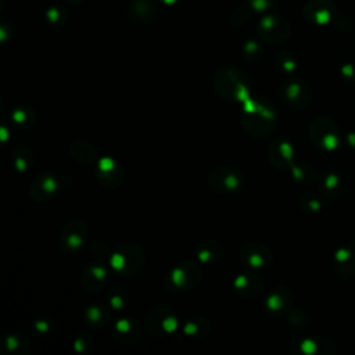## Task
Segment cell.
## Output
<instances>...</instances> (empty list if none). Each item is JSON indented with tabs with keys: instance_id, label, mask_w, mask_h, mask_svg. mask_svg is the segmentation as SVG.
I'll return each mask as SVG.
<instances>
[{
	"instance_id": "10",
	"label": "cell",
	"mask_w": 355,
	"mask_h": 355,
	"mask_svg": "<svg viewBox=\"0 0 355 355\" xmlns=\"http://www.w3.org/2000/svg\"><path fill=\"white\" fill-rule=\"evenodd\" d=\"M83 279H89V284H86L85 287H89L87 290H98L103 283L107 280V275L103 266H96V265H90L86 272L83 273Z\"/></svg>"
},
{
	"instance_id": "6",
	"label": "cell",
	"mask_w": 355,
	"mask_h": 355,
	"mask_svg": "<svg viewBox=\"0 0 355 355\" xmlns=\"http://www.w3.org/2000/svg\"><path fill=\"white\" fill-rule=\"evenodd\" d=\"M241 259L250 266L261 268L265 263H269L270 251L268 250V247H263L261 244H248L241 250Z\"/></svg>"
},
{
	"instance_id": "5",
	"label": "cell",
	"mask_w": 355,
	"mask_h": 355,
	"mask_svg": "<svg viewBox=\"0 0 355 355\" xmlns=\"http://www.w3.org/2000/svg\"><path fill=\"white\" fill-rule=\"evenodd\" d=\"M211 184L216 190L223 191H234L241 187L243 184V176L232 168H218L212 172L209 176Z\"/></svg>"
},
{
	"instance_id": "1",
	"label": "cell",
	"mask_w": 355,
	"mask_h": 355,
	"mask_svg": "<svg viewBox=\"0 0 355 355\" xmlns=\"http://www.w3.org/2000/svg\"><path fill=\"white\" fill-rule=\"evenodd\" d=\"M257 33L261 39L269 43H279L288 39L291 33V26L284 17L269 14L259 19Z\"/></svg>"
},
{
	"instance_id": "9",
	"label": "cell",
	"mask_w": 355,
	"mask_h": 355,
	"mask_svg": "<svg viewBox=\"0 0 355 355\" xmlns=\"http://www.w3.org/2000/svg\"><path fill=\"white\" fill-rule=\"evenodd\" d=\"M76 227V220L72 222L62 233V244L67 245V248H78L82 245L85 233H86V225L80 222L78 230Z\"/></svg>"
},
{
	"instance_id": "16",
	"label": "cell",
	"mask_w": 355,
	"mask_h": 355,
	"mask_svg": "<svg viewBox=\"0 0 355 355\" xmlns=\"http://www.w3.org/2000/svg\"><path fill=\"white\" fill-rule=\"evenodd\" d=\"M179 0H161V3L166 4V6H175Z\"/></svg>"
},
{
	"instance_id": "4",
	"label": "cell",
	"mask_w": 355,
	"mask_h": 355,
	"mask_svg": "<svg viewBox=\"0 0 355 355\" xmlns=\"http://www.w3.org/2000/svg\"><path fill=\"white\" fill-rule=\"evenodd\" d=\"M302 12L309 22L326 25L336 15V6L331 0H308L302 8Z\"/></svg>"
},
{
	"instance_id": "12",
	"label": "cell",
	"mask_w": 355,
	"mask_h": 355,
	"mask_svg": "<svg viewBox=\"0 0 355 355\" xmlns=\"http://www.w3.org/2000/svg\"><path fill=\"white\" fill-rule=\"evenodd\" d=\"M72 147L76 148V151H75V150H71V151H72V155H73L79 162H82V164H89V162H92V161L94 159V157H96L94 148H93L90 144H87V143H75V144H72Z\"/></svg>"
},
{
	"instance_id": "2",
	"label": "cell",
	"mask_w": 355,
	"mask_h": 355,
	"mask_svg": "<svg viewBox=\"0 0 355 355\" xmlns=\"http://www.w3.org/2000/svg\"><path fill=\"white\" fill-rule=\"evenodd\" d=\"M216 87L218 90L230 98H239L240 94L247 93V86L243 76L230 68L220 69L216 75Z\"/></svg>"
},
{
	"instance_id": "8",
	"label": "cell",
	"mask_w": 355,
	"mask_h": 355,
	"mask_svg": "<svg viewBox=\"0 0 355 355\" xmlns=\"http://www.w3.org/2000/svg\"><path fill=\"white\" fill-rule=\"evenodd\" d=\"M57 190V179L53 176H40L32 183V191L33 197L37 200H44L50 194L55 193Z\"/></svg>"
},
{
	"instance_id": "17",
	"label": "cell",
	"mask_w": 355,
	"mask_h": 355,
	"mask_svg": "<svg viewBox=\"0 0 355 355\" xmlns=\"http://www.w3.org/2000/svg\"><path fill=\"white\" fill-rule=\"evenodd\" d=\"M64 1H65L67 4H71V6H72V4H76V3H79L80 0H64Z\"/></svg>"
},
{
	"instance_id": "7",
	"label": "cell",
	"mask_w": 355,
	"mask_h": 355,
	"mask_svg": "<svg viewBox=\"0 0 355 355\" xmlns=\"http://www.w3.org/2000/svg\"><path fill=\"white\" fill-rule=\"evenodd\" d=\"M157 12V7L151 0H132L128 7V14L135 22H146Z\"/></svg>"
},
{
	"instance_id": "11",
	"label": "cell",
	"mask_w": 355,
	"mask_h": 355,
	"mask_svg": "<svg viewBox=\"0 0 355 355\" xmlns=\"http://www.w3.org/2000/svg\"><path fill=\"white\" fill-rule=\"evenodd\" d=\"M68 17V11L64 6L61 4H55V6H51L46 14H44V18H46V22L51 26H60L65 22Z\"/></svg>"
},
{
	"instance_id": "3",
	"label": "cell",
	"mask_w": 355,
	"mask_h": 355,
	"mask_svg": "<svg viewBox=\"0 0 355 355\" xmlns=\"http://www.w3.org/2000/svg\"><path fill=\"white\" fill-rule=\"evenodd\" d=\"M200 280V269L193 262H183L176 266L166 279V284L171 288L187 290L197 284Z\"/></svg>"
},
{
	"instance_id": "14",
	"label": "cell",
	"mask_w": 355,
	"mask_h": 355,
	"mask_svg": "<svg viewBox=\"0 0 355 355\" xmlns=\"http://www.w3.org/2000/svg\"><path fill=\"white\" fill-rule=\"evenodd\" d=\"M276 0H247V4L258 12H263L268 11L270 7H273Z\"/></svg>"
},
{
	"instance_id": "15",
	"label": "cell",
	"mask_w": 355,
	"mask_h": 355,
	"mask_svg": "<svg viewBox=\"0 0 355 355\" xmlns=\"http://www.w3.org/2000/svg\"><path fill=\"white\" fill-rule=\"evenodd\" d=\"M279 60H280V61H283L282 64H283V67H284L286 69H293V68H294V61L288 57V54L282 53V54L279 55Z\"/></svg>"
},
{
	"instance_id": "13",
	"label": "cell",
	"mask_w": 355,
	"mask_h": 355,
	"mask_svg": "<svg viewBox=\"0 0 355 355\" xmlns=\"http://www.w3.org/2000/svg\"><path fill=\"white\" fill-rule=\"evenodd\" d=\"M248 18H250V10L247 6H239L233 10L232 22L234 25H243L248 21Z\"/></svg>"
}]
</instances>
